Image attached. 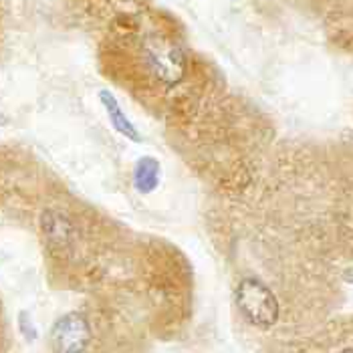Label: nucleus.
I'll list each match as a JSON object with an SVG mask.
<instances>
[{"instance_id":"f257e3e1","label":"nucleus","mask_w":353,"mask_h":353,"mask_svg":"<svg viewBox=\"0 0 353 353\" xmlns=\"http://www.w3.org/2000/svg\"><path fill=\"white\" fill-rule=\"evenodd\" d=\"M141 71L160 87L174 89L188 79V53L176 32L163 25H150L137 32Z\"/></svg>"},{"instance_id":"f03ea898","label":"nucleus","mask_w":353,"mask_h":353,"mask_svg":"<svg viewBox=\"0 0 353 353\" xmlns=\"http://www.w3.org/2000/svg\"><path fill=\"white\" fill-rule=\"evenodd\" d=\"M234 305L248 325L271 329L281 319V303L271 287L254 274H241L234 285Z\"/></svg>"},{"instance_id":"7ed1b4c3","label":"nucleus","mask_w":353,"mask_h":353,"mask_svg":"<svg viewBox=\"0 0 353 353\" xmlns=\"http://www.w3.org/2000/svg\"><path fill=\"white\" fill-rule=\"evenodd\" d=\"M305 347L309 353H353V323H337Z\"/></svg>"},{"instance_id":"20e7f679","label":"nucleus","mask_w":353,"mask_h":353,"mask_svg":"<svg viewBox=\"0 0 353 353\" xmlns=\"http://www.w3.org/2000/svg\"><path fill=\"white\" fill-rule=\"evenodd\" d=\"M99 97H101V105L105 108L108 111V117L109 121H111V125L121 134V136L130 137V139H134V141H139L141 136L137 134L136 125L128 119V115L123 113V109L119 105V101L115 99V95L108 91V89H103L101 93H99Z\"/></svg>"},{"instance_id":"39448f33","label":"nucleus","mask_w":353,"mask_h":353,"mask_svg":"<svg viewBox=\"0 0 353 353\" xmlns=\"http://www.w3.org/2000/svg\"><path fill=\"white\" fill-rule=\"evenodd\" d=\"M158 186V162L156 160H141L136 168V188L143 194L152 192Z\"/></svg>"}]
</instances>
